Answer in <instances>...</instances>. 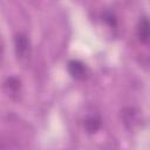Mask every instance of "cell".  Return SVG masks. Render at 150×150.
<instances>
[{
    "instance_id": "obj_3",
    "label": "cell",
    "mask_w": 150,
    "mask_h": 150,
    "mask_svg": "<svg viewBox=\"0 0 150 150\" xmlns=\"http://www.w3.org/2000/svg\"><path fill=\"white\" fill-rule=\"evenodd\" d=\"M137 38L142 43L150 42V19L142 18L137 25Z\"/></svg>"
},
{
    "instance_id": "obj_1",
    "label": "cell",
    "mask_w": 150,
    "mask_h": 150,
    "mask_svg": "<svg viewBox=\"0 0 150 150\" xmlns=\"http://www.w3.org/2000/svg\"><path fill=\"white\" fill-rule=\"evenodd\" d=\"M14 49L15 54L20 60H25L29 56L30 53V45L29 40L23 34H16L14 38Z\"/></svg>"
},
{
    "instance_id": "obj_6",
    "label": "cell",
    "mask_w": 150,
    "mask_h": 150,
    "mask_svg": "<svg viewBox=\"0 0 150 150\" xmlns=\"http://www.w3.org/2000/svg\"><path fill=\"white\" fill-rule=\"evenodd\" d=\"M103 20L109 25V26H115L116 25V16L110 13V12H105L103 14Z\"/></svg>"
},
{
    "instance_id": "obj_5",
    "label": "cell",
    "mask_w": 150,
    "mask_h": 150,
    "mask_svg": "<svg viewBox=\"0 0 150 150\" xmlns=\"http://www.w3.org/2000/svg\"><path fill=\"white\" fill-rule=\"evenodd\" d=\"M101 127V121L100 118L95 117V116H91V117H88L86 121H84V128L86 130L89 132V134H93V132H96Z\"/></svg>"
},
{
    "instance_id": "obj_4",
    "label": "cell",
    "mask_w": 150,
    "mask_h": 150,
    "mask_svg": "<svg viewBox=\"0 0 150 150\" xmlns=\"http://www.w3.org/2000/svg\"><path fill=\"white\" fill-rule=\"evenodd\" d=\"M5 89L7 90L8 95H14L18 94L20 90V81L16 77H9L5 82Z\"/></svg>"
},
{
    "instance_id": "obj_2",
    "label": "cell",
    "mask_w": 150,
    "mask_h": 150,
    "mask_svg": "<svg viewBox=\"0 0 150 150\" xmlns=\"http://www.w3.org/2000/svg\"><path fill=\"white\" fill-rule=\"evenodd\" d=\"M68 71L71 75V77L76 79V80H83L86 79L88 70L87 67L83 62L79 61V60H71L68 63Z\"/></svg>"
}]
</instances>
